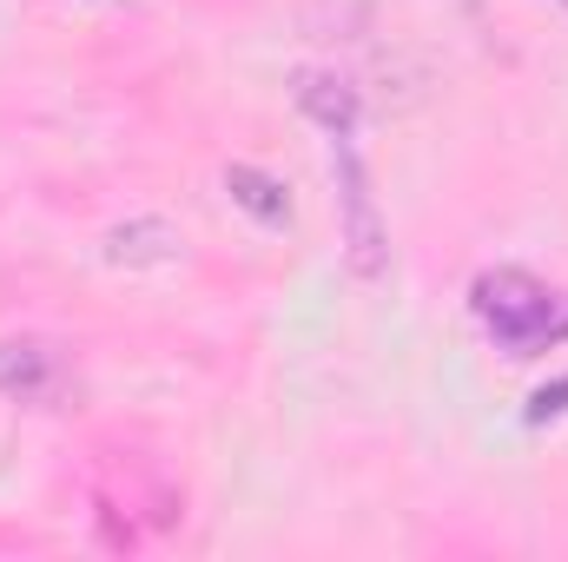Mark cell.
Returning a JSON list of instances; mask_svg holds the SVG:
<instances>
[{
  "instance_id": "obj_1",
  "label": "cell",
  "mask_w": 568,
  "mask_h": 562,
  "mask_svg": "<svg viewBox=\"0 0 568 562\" xmlns=\"http://www.w3.org/2000/svg\"><path fill=\"white\" fill-rule=\"evenodd\" d=\"M331 185H337V225H344V259L357 279H384L390 272V232L371 192V172L351 140H331Z\"/></svg>"
},
{
  "instance_id": "obj_2",
  "label": "cell",
  "mask_w": 568,
  "mask_h": 562,
  "mask_svg": "<svg viewBox=\"0 0 568 562\" xmlns=\"http://www.w3.org/2000/svg\"><path fill=\"white\" fill-rule=\"evenodd\" d=\"M469 304L496 331V344H509V351H536L542 338H556V291L542 279H529V272H509V265L483 272Z\"/></svg>"
},
{
  "instance_id": "obj_3",
  "label": "cell",
  "mask_w": 568,
  "mask_h": 562,
  "mask_svg": "<svg viewBox=\"0 0 568 562\" xmlns=\"http://www.w3.org/2000/svg\"><path fill=\"white\" fill-rule=\"evenodd\" d=\"M106 265H126V272H165L179 265V232L165 219H126L106 232Z\"/></svg>"
},
{
  "instance_id": "obj_4",
  "label": "cell",
  "mask_w": 568,
  "mask_h": 562,
  "mask_svg": "<svg viewBox=\"0 0 568 562\" xmlns=\"http://www.w3.org/2000/svg\"><path fill=\"white\" fill-rule=\"evenodd\" d=\"M53 384H60V358H53L47 344H33V338L0 344V391H7V398H20V404H47Z\"/></svg>"
},
{
  "instance_id": "obj_5",
  "label": "cell",
  "mask_w": 568,
  "mask_h": 562,
  "mask_svg": "<svg viewBox=\"0 0 568 562\" xmlns=\"http://www.w3.org/2000/svg\"><path fill=\"white\" fill-rule=\"evenodd\" d=\"M297 107H304L331 140H351V133H357V93H351L344 80H331V73H304V80H297Z\"/></svg>"
},
{
  "instance_id": "obj_6",
  "label": "cell",
  "mask_w": 568,
  "mask_h": 562,
  "mask_svg": "<svg viewBox=\"0 0 568 562\" xmlns=\"http://www.w3.org/2000/svg\"><path fill=\"white\" fill-rule=\"evenodd\" d=\"M225 192H232V205H245L258 225H291V192H284L272 172H258V165H232V172H225Z\"/></svg>"
},
{
  "instance_id": "obj_7",
  "label": "cell",
  "mask_w": 568,
  "mask_h": 562,
  "mask_svg": "<svg viewBox=\"0 0 568 562\" xmlns=\"http://www.w3.org/2000/svg\"><path fill=\"white\" fill-rule=\"evenodd\" d=\"M556 411H568V378L556 384V391H536V411H529V418L542 423V418H556Z\"/></svg>"
}]
</instances>
